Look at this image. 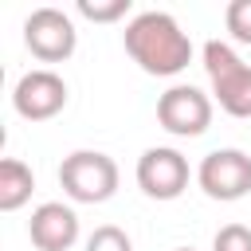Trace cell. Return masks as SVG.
I'll return each instance as SVG.
<instances>
[{"label": "cell", "mask_w": 251, "mask_h": 251, "mask_svg": "<svg viewBox=\"0 0 251 251\" xmlns=\"http://www.w3.org/2000/svg\"><path fill=\"white\" fill-rule=\"evenodd\" d=\"M122 43L129 59L157 78H173L192 63V39L188 31H180V24L169 12H137L126 24Z\"/></svg>", "instance_id": "6da1fadb"}, {"label": "cell", "mask_w": 251, "mask_h": 251, "mask_svg": "<svg viewBox=\"0 0 251 251\" xmlns=\"http://www.w3.org/2000/svg\"><path fill=\"white\" fill-rule=\"evenodd\" d=\"M200 59L220 110L231 118H251V63H243L235 47L224 39H208L200 47Z\"/></svg>", "instance_id": "7a4b0ae2"}, {"label": "cell", "mask_w": 251, "mask_h": 251, "mask_svg": "<svg viewBox=\"0 0 251 251\" xmlns=\"http://www.w3.org/2000/svg\"><path fill=\"white\" fill-rule=\"evenodd\" d=\"M59 184L75 204H106L118 192V165L102 149H75L59 165Z\"/></svg>", "instance_id": "3957f363"}, {"label": "cell", "mask_w": 251, "mask_h": 251, "mask_svg": "<svg viewBox=\"0 0 251 251\" xmlns=\"http://www.w3.org/2000/svg\"><path fill=\"white\" fill-rule=\"evenodd\" d=\"M24 43L39 63H63V59L75 55L78 31H75V20L63 8L43 4L24 20Z\"/></svg>", "instance_id": "277c9868"}, {"label": "cell", "mask_w": 251, "mask_h": 251, "mask_svg": "<svg viewBox=\"0 0 251 251\" xmlns=\"http://www.w3.org/2000/svg\"><path fill=\"white\" fill-rule=\"evenodd\" d=\"M157 122L173 137H200L212 126V98L192 82H176L157 98Z\"/></svg>", "instance_id": "5b68a950"}, {"label": "cell", "mask_w": 251, "mask_h": 251, "mask_svg": "<svg viewBox=\"0 0 251 251\" xmlns=\"http://www.w3.org/2000/svg\"><path fill=\"white\" fill-rule=\"evenodd\" d=\"M196 184L212 200H243L251 192V157L243 149H212L196 165Z\"/></svg>", "instance_id": "8992f818"}, {"label": "cell", "mask_w": 251, "mask_h": 251, "mask_svg": "<svg viewBox=\"0 0 251 251\" xmlns=\"http://www.w3.org/2000/svg\"><path fill=\"white\" fill-rule=\"evenodd\" d=\"M137 188L153 200H176L188 188V157L173 145H153L137 157Z\"/></svg>", "instance_id": "52a82bcc"}, {"label": "cell", "mask_w": 251, "mask_h": 251, "mask_svg": "<svg viewBox=\"0 0 251 251\" xmlns=\"http://www.w3.org/2000/svg\"><path fill=\"white\" fill-rule=\"evenodd\" d=\"M67 106V82L63 75H55L51 67H35L27 75H20L16 90H12V110L27 122H47Z\"/></svg>", "instance_id": "ba28073f"}, {"label": "cell", "mask_w": 251, "mask_h": 251, "mask_svg": "<svg viewBox=\"0 0 251 251\" xmlns=\"http://www.w3.org/2000/svg\"><path fill=\"white\" fill-rule=\"evenodd\" d=\"M27 235L39 251H71L78 239V216L71 204L63 200H47L31 212L27 220Z\"/></svg>", "instance_id": "9c48e42d"}, {"label": "cell", "mask_w": 251, "mask_h": 251, "mask_svg": "<svg viewBox=\"0 0 251 251\" xmlns=\"http://www.w3.org/2000/svg\"><path fill=\"white\" fill-rule=\"evenodd\" d=\"M35 192V173L20 161V157H4L0 161V212H16L31 200Z\"/></svg>", "instance_id": "30bf717a"}, {"label": "cell", "mask_w": 251, "mask_h": 251, "mask_svg": "<svg viewBox=\"0 0 251 251\" xmlns=\"http://www.w3.org/2000/svg\"><path fill=\"white\" fill-rule=\"evenodd\" d=\"M75 8H78V16H86L94 24H114V20L129 16V0H78Z\"/></svg>", "instance_id": "8fae6325"}, {"label": "cell", "mask_w": 251, "mask_h": 251, "mask_svg": "<svg viewBox=\"0 0 251 251\" xmlns=\"http://www.w3.org/2000/svg\"><path fill=\"white\" fill-rule=\"evenodd\" d=\"M224 24L235 43H251V0H231L224 8Z\"/></svg>", "instance_id": "7c38bea8"}, {"label": "cell", "mask_w": 251, "mask_h": 251, "mask_svg": "<svg viewBox=\"0 0 251 251\" xmlns=\"http://www.w3.org/2000/svg\"><path fill=\"white\" fill-rule=\"evenodd\" d=\"M86 251H133V243H129V235L122 227L102 224V227H94L86 235Z\"/></svg>", "instance_id": "4fadbf2b"}, {"label": "cell", "mask_w": 251, "mask_h": 251, "mask_svg": "<svg viewBox=\"0 0 251 251\" xmlns=\"http://www.w3.org/2000/svg\"><path fill=\"white\" fill-rule=\"evenodd\" d=\"M212 251H251V227L247 224H224L212 239Z\"/></svg>", "instance_id": "5bb4252c"}, {"label": "cell", "mask_w": 251, "mask_h": 251, "mask_svg": "<svg viewBox=\"0 0 251 251\" xmlns=\"http://www.w3.org/2000/svg\"><path fill=\"white\" fill-rule=\"evenodd\" d=\"M176 251H192V247H176Z\"/></svg>", "instance_id": "9a60e30c"}]
</instances>
